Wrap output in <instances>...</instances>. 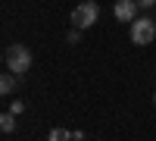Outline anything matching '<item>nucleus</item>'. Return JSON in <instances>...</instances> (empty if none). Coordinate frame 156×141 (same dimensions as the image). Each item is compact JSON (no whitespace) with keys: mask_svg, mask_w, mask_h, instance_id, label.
Masks as SVG:
<instances>
[{"mask_svg":"<svg viewBox=\"0 0 156 141\" xmlns=\"http://www.w3.org/2000/svg\"><path fill=\"white\" fill-rule=\"evenodd\" d=\"M3 63H6V72H12V75L22 79V75L31 69V50L25 47V44H12V47H6Z\"/></svg>","mask_w":156,"mask_h":141,"instance_id":"f257e3e1","label":"nucleus"},{"mask_svg":"<svg viewBox=\"0 0 156 141\" xmlns=\"http://www.w3.org/2000/svg\"><path fill=\"white\" fill-rule=\"evenodd\" d=\"M153 38H156V19H150V16H137V19L131 22V41H134L137 47H147Z\"/></svg>","mask_w":156,"mask_h":141,"instance_id":"f03ea898","label":"nucleus"},{"mask_svg":"<svg viewBox=\"0 0 156 141\" xmlns=\"http://www.w3.org/2000/svg\"><path fill=\"white\" fill-rule=\"evenodd\" d=\"M97 19H100V6L94 0H81V3L75 6V13H72V25L75 28H90Z\"/></svg>","mask_w":156,"mask_h":141,"instance_id":"7ed1b4c3","label":"nucleus"},{"mask_svg":"<svg viewBox=\"0 0 156 141\" xmlns=\"http://www.w3.org/2000/svg\"><path fill=\"white\" fill-rule=\"evenodd\" d=\"M137 0H119V3H115L112 6V16L115 19H119V22H128V25H131L134 19H137Z\"/></svg>","mask_w":156,"mask_h":141,"instance_id":"20e7f679","label":"nucleus"},{"mask_svg":"<svg viewBox=\"0 0 156 141\" xmlns=\"http://www.w3.org/2000/svg\"><path fill=\"white\" fill-rule=\"evenodd\" d=\"M16 79H19V75H12V72L0 75V94H12V91H16Z\"/></svg>","mask_w":156,"mask_h":141,"instance_id":"39448f33","label":"nucleus"},{"mask_svg":"<svg viewBox=\"0 0 156 141\" xmlns=\"http://www.w3.org/2000/svg\"><path fill=\"white\" fill-rule=\"evenodd\" d=\"M0 129H3L6 135H9L12 129H16V116H12V113H9V110L3 113V116H0Z\"/></svg>","mask_w":156,"mask_h":141,"instance_id":"423d86ee","label":"nucleus"},{"mask_svg":"<svg viewBox=\"0 0 156 141\" xmlns=\"http://www.w3.org/2000/svg\"><path fill=\"white\" fill-rule=\"evenodd\" d=\"M50 141H72V132L69 129H53L50 132Z\"/></svg>","mask_w":156,"mask_h":141,"instance_id":"0eeeda50","label":"nucleus"},{"mask_svg":"<svg viewBox=\"0 0 156 141\" xmlns=\"http://www.w3.org/2000/svg\"><path fill=\"white\" fill-rule=\"evenodd\" d=\"M66 41H69V44H78V41H81V28H69Z\"/></svg>","mask_w":156,"mask_h":141,"instance_id":"6e6552de","label":"nucleus"},{"mask_svg":"<svg viewBox=\"0 0 156 141\" xmlns=\"http://www.w3.org/2000/svg\"><path fill=\"white\" fill-rule=\"evenodd\" d=\"M22 110H25V104H22V100H12V104H9V113H12V116H19Z\"/></svg>","mask_w":156,"mask_h":141,"instance_id":"1a4fd4ad","label":"nucleus"},{"mask_svg":"<svg viewBox=\"0 0 156 141\" xmlns=\"http://www.w3.org/2000/svg\"><path fill=\"white\" fill-rule=\"evenodd\" d=\"M137 6L140 9H150V6H156V0H137Z\"/></svg>","mask_w":156,"mask_h":141,"instance_id":"9d476101","label":"nucleus"},{"mask_svg":"<svg viewBox=\"0 0 156 141\" xmlns=\"http://www.w3.org/2000/svg\"><path fill=\"white\" fill-rule=\"evenodd\" d=\"M153 104H156V94H153Z\"/></svg>","mask_w":156,"mask_h":141,"instance_id":"9b49d317","label":"nucleus"}]
</instances>
